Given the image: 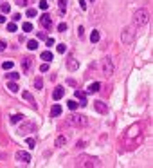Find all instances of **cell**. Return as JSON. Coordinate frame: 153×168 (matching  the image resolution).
I'll return each instance as SVG.
<instances>
[{
    "label": "cell",
    "instance_id": "obj_33",
    "mask_svg": "<svg viewBox=\"0 0 153 168\" xmlns=\"http://www.w3.org/2000/svg\"><path fill=\"white\" fill-rule=\"evenodd\" d=\"M7 31H9V33H15V31H16V24H15V22L7 24Z\"/></svg>",
    "mask_w": 153,
    "mask_h": 168
},
{
    "label": "cell",
    "instance_id": "obj_8",
    "mask_svg": "<svg viewBox=\"0 0 153 168\" xmlns=\"http://www.w3.org/2000/svg\"><path fill=\"white\" fill-rule=\"evenodd\" d=\"M31 67H32V58L31 56H24L22 58V71L24 72H29Z\"/></svg>",
    "mask_w": 153,
    "mask_h": 168
},
{
    "label": "cell",
    "instance_id": "obj_25",
    "mask_svg": "<svg viewBox=\"0 0 153 168\" xmlns=\"http://www.w3.org/2000/svg\"><path fill=\"white\" fill-rule=\"evenodd\" d=\"M36 47H38V42H36V40H29V42H27V49H29V51H34Z\"/></svg>",
    "mask_w": 153,
    "mask_h": 168
},
{
    "label": "cell",
    "instance_id": "obj_12",
    "mask_svg": "<svg viewBox=\"0 0 153 168\" xmlns=\"http://www.w3.org/2000/svg\"><path fill=\"white\" fill-rule=\"evenodd\" d=\"M67 67H69V71H78L79 69V62L76 58H69L67 60Z\"/></svg>",
    "mask_w": 153,
    "mask_h": 168
},
{
    "label": "cell",
    "instance_id": "obj_19",
    "mask_svg": "<svg viewBox=\"0 0 153 168\" xmlns=\"http://www.w3.org/2000/svg\"><path fill=\"white\" fill-rule=\"evenodd\" d=\"M58 5H59V16H63L65 9H67V0H58Z\"/></svg>",
    "mask_w": 153,
    "mask_h": 168
},
{
    "label": "cell",
    "instance_id": "obj_13",
    "mask_svg": "<svg viewBox=\"0 0 153 168\" xmlns=\"http://www.w3.org/2000/svg\"><path fill=\"white\" fill-rule=\"evenodd\" d=\"M63 94H65V89H63V87H56L54 92H52V98H54V101L61 99V98H63Z\"/></svg>",
    "mask_w": 153,
    "mask_h": 168
},
{
    "label": "cell",
    "instance_id": "obj_35",
    "mask_svg": "<svg viewBox=\"0 0 153 168\" xmlns=\"http://www.w3.org/2000/svg\"><path fill=\"white\" fill-rule=\"evenodd\" d=\"M67 51V45L65 44H58V52H65Z\"/></svg>",
    "mask_w": 153,
    "mask_h": 168
},
{
    "label": "cell",
    "instance_id": "obj_6",
    "mask_svg": "<svg viewBox=\"0 0 153 168\" xmlns=\"http://www.w3.org/2000/svg\"><path fill=\"white\" fill-rule=\"evenodd\" d=\"M32 130H36V123H34V121H24L22 125H20V129H18V134L27 136V134L32 132Z\"/></svg>",
    "mask_w": 153,
    "mask_h": 168
},
{
    "label": "cell",
    "instance_id": "obj_16",
    "mask_svg": "<svg viewBox=\"0 0 153 168\" xmlns=\"http://www.w3.org/2000/svg\"><path fill=\"white\" fill-rule=\"evenodd\" d=\"M61 110H63V109H61V105H58V103H56V105H52V107H51V116H52V118H56V116H59V114H61Z\"/></svg>",
    "mask_w": 153,
    "mask_h": 168
},
{
    "label": "cell",
    "instance_id": "obj_47",
    "mask_svg": "<svg viewBox=\"0 0 153 168\" xmlns=\"http://www.w3.org/2000/svg\"><path fill=\"white\" fill-rule=\"evenodd\" d=\"M92 2H94V0H92Z\"/></svg>",
    "mask_w": 153,
    "mask_h": 168
},
{
    "label": "cell",
    "instance_id": "obj_27",
    "mask_svg": "<svg viewBox=\"0 0 153 168\" xmlns=\"http://www.w3.org/2000/svg\"><path fill=\"white\" fill-rule=\"evenodd\" d=\"M38 7L45 11V9H47V7H49V2H47V0H40V2H38Z\"/></svg>",
    "mask_w": 153,
    "mask_h": 168
},
{
    "label": "cell",
    "instance_id": "obj_41",
    "mask_svg": "<svg viewBox=\"0 0 153 168\" xmlns=\"http://www.w3.org/2000/svg\"><path fill=\"white\" fill-rule=\"evenodd\" d=\"M5 47H7V44H5V42H0V52L5 51Z\"/></svg>",
    "mask_w": 153,
    "mask_h": 168
},
{
    "label": "cell",
    "instance_id": "obj_38",
    "mask_svg": "<svg viewBox=\"0 0 153 168\" xmlns=\"http://www.w3.org/2000/svg\"><path fill=\"white\" fill-rule=\"evenodd\" d=\"M58 31H59V33L67 31V24H59V25H58Z\"/></svg>",
    "mask_w": 153,
    "mask_h": 168
},
{
    "label": "cell",
    "instance_id": "obj_22",
    "mask_svg": "<svg viewBox=\"0 0 153 168\" xmlns=\"http://www.w3.org/2000/svg\"><path fill=\"white\" fill-rule=\"evenodd\" d=\"M7 78H9V82H16V80L20 78V72H7Z\"/></svg>",
    "mask_w": 153,
    "mask_h": 168
},
{
    "label": "cell",
    "instance_id": "obj_23",
    "mask_svg": "<svg viewBox=\"0 0 153 168\" xmlns=\"http://www.w3.org/2000/svg\"><path fill=\"white\" fill-rule=\"evenodd\" d=\"M20 121H22V114H13V116H11V123L13 125H16Z\"/></svg>",
    "mask_w": 153,
    "mask_h": 168
},
{
    "label": "cell",
    "instance_id": "obj_2",
    "mask_svg": "<svg viewBox=\"0 0 153 168\" xmlns=\"http://www.w3.org/2000/svg\"><path fill=\"white\" fill-rule=\"evenodd\" d=\"M148 22H150V11L148 9L141 7V9H137L133 13V24L137 27H142V25H146Z\"/></svg>",
    "mask_w": 153,
    "mask_h": 168
},
{
    "label": "cell",
    "instance_id": "obj_30",
    "mask_svg": "<svg viewBox=\"0 0 153 168\" xmlns=\"http://www.w3.org/2000/svg\"><path fill=\"white\" fill-rule=\"evenodd\" d=\"M13 65H15L13 62H4V63H2V69H4V71H11Z\"/></svg>",
    "mask_w": 153,
    "mask_h": 168
},
{
    "label": "cell",
    "instance_id": "obj_20",
    "mask_svg": "<svg viewBox=\"0 0 153 168\" xmlns=\"http://www.w3.org/2000/svg\"><path fill=\"white\" fill-rule=\"evenodd\" d=\"M99 38H101L99 31H97V29H94V31H92V35H90V42H92V44H97V42H99Z\"/></svg>",
    "mask_w": 153,
    "mask_h": 168
},
{
    "label": "cell",
    "instance_id": "obj_24",
    "mask_svg": "<svg viewBox=\"0 0 153 168\" xmlns=\"http://www.w3.org/2000/svg\"><path fill=\"white\" fill-rule=\"evenodd\" d=\"M7 89H9L11 92H18V85H16V82H7Z\"/></svg>",
    "mask_w": 153,
    "mask_h": 168
},
{
    "label": "cell",
    "instance_id": "obj_5",
    "mask_svg": "<svg viewBox=\"0 0 153 168\" xmlns=\"http://www.w3.org/2000/svg\"><path fill=\"white\" fill-rule=\"evenodd\" d=\"M101 67H103V74H104L106 78L114 74V62H112V58H110V56L103 58V63H101Z\"/></svg>",
    "mask_w": 153,
    "mask_h": 168
},
{
    "label": "cell",
    "instance_id": "obj_14",
    "mask_svg": "<svg viewBox=\"0 0 153 168\" xmlns=\"http://www.w3.org/2000/svg\"><path fill=\"white\" fill-rule=\"evenodd\" d=\"M76 98L79 99L81 107H85V105H86V92H85V90H76Z\"/></svg>",
    "mask_w": 153,
    "mask_h": 168
},
{
    "label": "cell",
    "instance_id": "obj_46",
    "mask_svg": "<svg viewBox=\"0 0 153 168\" xmlns=\"http://www.w3.org/2000/svg\"><path fill=\"white\" fill-rule=\"evenodd\" d=\"M0 159H5V154H2V152H0Z\"/></svg>",
    "mask_w": 153,
    "mask_h": 168
},
{
    "label": "cell",
    "instance_id": "obj_9",
    "mask_svg": "<svg viewBox=\"0 0 153 168\" xmlns=\"http://www.w3.org/2000/svg\"><path fill=\"white\" fill-rule=\"evenodd\" d=\"M94 109L99 114H108V105H106L104 101H94Z\"/></svg>",
    "mask_w": 153,
    "mask_h": 168
},
{
    "label": "cell",
    "instance_id": "obj_15",
    "mask_svg": "<svg viewBox=\"0 0 153 168\" xmlns=\"http://www.w3.org/2000/svg\"><path fill=\"white\" fill-rule=\"evenodd\" d=\"M101 90V83L99 82H94V83H90L88 85V89H86V92H90V94H94V92H99Z\"/></svg>",
    "mask_w": 153,
    "mask_h": 168
},
{
    "label": "cell",
    "instance_id": "obj_32",
    "mask_svg": "<svg viewBox=\"0 0 153 168\" xmlns=\"http://www.w3.org/2000/svg\"><path fill=\"white\" fill-rule=\"evenodd\" d=\"M0 9H2V13H9L11 11V5L9 4H0Z\"/></svg>",
    "mask_w": 153,
    "mask_h": 168
},
{
    "label": "cell",
    "instance_id": "obj_3",
    "mask_svg": "<svg viewBox=\"0 0 153 168\" xmlns=\"http://www.w3.org/2000/svg\"><path fill=\"white\" fill-rule=\"evenodd\" d=\"M137 136H142V125L141 123H137V125H131L128 130H126L124 134V139H133Z\"/></svg>",
    "mask_w": 153,
    "mask_h": 168
},
{
    "label": "cell",
    "instance_id": "obj_31",
    "mask_svg": "<svg viewBox=\"0 0 153 168\" xmlns=\"http://www.w3.org/2000/svg\"><path fill=\"white\" fill-rule=\"evenodd\" d=\"M25 143H27L29 148H34V146H36V141L32 139V137H27V139H25Z\"/></svg>",
    "mask_w": 153,
    "mask_h": 168
},
{
    "label": "cell",
    "instance_id": "obj_37",
    "mask_svg": "<svg viewBox=\"0 0 153 168\" xmlns=\"http://www.w3.org/2000/svg\"><path fill=\"white\" fill-rule=\"evenodd\" d=\"M16 4H18V5H22V7H25V5L29 4V0H16Z\"/></svg>",
    "mask_w": 153,
    "mask_h": 168
},
{
    "label": "cell",
    "instance_id": "obj_44",
    "mask_svg": "<svg viewBox=\"0 0 153 168\" xmlns=\"http://www.w3.org/2000/svg\"><path fill=\"white\" fill-rule=\"evenodd\" d=\"M38 38L40 40H45V38H47V35H45V33H38Z\"/></svg>",
    "mask_w": 153,
    "mask_h": 168
},
{
    "label": "cell",
    "instance_id": "obj_45",
    "mask_svg": "<svg viewBox=\"0 0 153 168\" xmlns=\"http://www.w3.org/2000/svg\"><path fill=\"white\" fill-rule=\"evenodd\" d=\"M4 22H5V16H4V15H0V24H4Z\"/></svg>",
    "mask_w": 153,
    "mask_h": 168
},
{
    "label": "cell",
    "instance_id": "obj_34",
    "mask_svg": "<svg viewBox=\"0 0 153 168\" xmlns=\"http://www.w3.org/2000/svg\"><path fill=\"white\" fill-rule=\"evenodd\" d=\"M54 44H56V42H54V38H45V45H47V47H52Z\"/></svg>",
    "mask_w": 153,
    "mask_h": 168
},
{
    "label": "cell",
    "instance_id": "obj_11",
    "mask_svg": "<svg viewBox=\"0 0 153 168\" xmlns=\"http://www.w3.org/2000/svg\"><path fill=\"white\" fill-rule=\"evenodd\" d=\"M40 24H42L45 29H51V25H52V18H51V15H42V18H40Z\"/></svg>",
    "mask_w": 153,
    "mask_h": 168
},
{
    "label": "cell",
    "instance_id": "obj_17",
    "mask_svg": "<svg viewBox=\"0 0 153 168\" xmlns=\"http://www.w3.org/2000/svg\"><path fill=\"white\" fill-rule=\"evenodd\" d=\"M22 98L25 99V101H29L31 105H34V98H32V94L29 90H22Z\"/></svg>",
    "mask_w": 153,
    "mask_h": 168
},
{
    "label": "cell",
    "instance_id": "obj_1",
    "mask_svg": "<svg viewBox=\"0 0 153 168\" xmlns=\"http://www.w3.org/2000/svg\"><path fill=\"white\" fill-rule=\"evenodd\" d=\"M76 168H99V159L94 156H79L76 159Z\"/></svg>",
    "mask_w": 153,
    "mask_h": 168
},
{
    "label": "cell",
    "instance_id": "obj_10",
    "mask_svg": "<svg viewBox=\"0 0 153 168\" xmlns=\"http://www.w3.org/2000/svg\"><path fill=\"white\" fill-rule=\"evenodd\" d=\"M16 159L18 161H24V163H29V161H31V154L25 152V150H18L16 152Z\"/></svg>",
    "mask_w": 153,
    "mask_h": 168
},
{
    "label": "cell",
    "instance_id": "obj_18",
    "mask_svg": "<svg viewBox=\"0 0 153 168\" xmlns=\"http://www.w3.org/2000/svg\"><path fill=\"white\" fill-rule=\"evenodd\" d=\"M54 145L61 148V146L67 145V137H65V136H58V137H56V141H54Z\"/></svg>",
    "mask_w": 153,
    "mask_h": 168
},
{
    "label": "cell",
    "instance_id": "obj_43",
    "mask_svg": "<svg viewBox=\"0 0 153 168\" xmlns=\"http://www.w3.org/2000/svg\"><path fill=\"white\" fill-rule=\"evenodd\" d=\"M83 33H85V29L81 27V25H79V27H78V35H79V36H83Z\"/></svg>",
    "mask_w": 153,
    "mask_h": 168
},
{
    "label": "cell",
    "instance_id": "obj_29",
    "mask_svg": "<svg viewBox=\"0 0 153 168\" xmlns=\"http://www.w3.org/2000/svg\"><path fill=\"white\" fill-rule=\"evenodd\" d=\"M22 29H24L25 33H31V31H32V24H31V22H25V24L22 25Z\"/></svg>",
    "mask_w": 153,
    "mask_h": 168
},
{
    "label": "cell",
    "instance_id": "obj_28",
    "mask_svg": "<svg viewBox=\"0 0 153 168\" xmlns=\"http://www.w3.org/2000/svg\"><path fill=\"white\" fill-rule=\"evenodd\" d=\"M67 107L70 110H76L78 109V101H74V99H70V101H67Z\"/></svg>",
    "mask_w": 153,
    "mask_h": 168
},
{
    "label": "cell",
    "instance_id": "obj_42",
    "mask_svg": "<svg viewBox=\"0 0 153 168\" xmlns=\"http://www.w3.org/2000/svg\"><path fill=\"white\" fill-rule=\"evenodd\" d=\"M20 18H22V16H20V15H18V13H15V15H13V22H18V20H20Z\"/></svg>",
    "mask_w": 153,
    "mask_h": 168
},
{
    "label": "cell",
    "instance_id": "obj_40",
    "mask_svg": "<svg viewBox=\"0 0 153 168\" xmlns=\"http://www.w3.org/2000/svg\"><path fill=\"white\" fill-rule=\"evenodd\" d=\"M79 7H81L83 11L86 9V2H85V0H79Z\"/></svg>",
    "mask_w": 153,
    "mask_h": 168
},
{
    "label": "cell",
    "instance_id": "obj_7",
    "mask_svg": "<svg viewBox=\"0 0 153 168\" xmlns=\"http://www.w3.org/2000/svg\"><path fill=\"white\" fill-rule=\"evenodd\" d=\"M121 38H123V44H131V42H133V38H135L133 29H131V27H124Z\"/></svg>",
    "mask_w": 153,
    "mask_h": 168
},
{
    "label": "cell",
    "instance_id": "obj_21",
    "mask_svg": "<svg viewBox=\"0 0 153 168\" xmlns=\"http://www.w3.org/2000/svg\"><path fill=\"white\" fill-rule=\"evenodd\" d=\"M52 58H54V56H52L51 51H43L42 52V60H43V62H52Z\"/></svg>",
    "mask_w": 153,
    "mask_h": 168
},
{
    "label": "cell",
    "instance_id": "obj_39",
    "mask_svg": "<svg viewBox=\"0 0 153 168\" xmlns=\"http://www.w3.org/2000/svg\"><path fill=\"white\" fill-rule=\"evenodd\" d=\"M40 71H42V72H47V71H49V65H47V63H43L42 67H40Z\"/></svg>",
    "mask_w": 153,
    "mask_h": 168
},
{
    "label": "cell",
    "instance_id": "obj_36",
    "mask_svg": "<svg viewBox=\"0 0 153 168\" xmlns=\"http://www.w3.org/2000/svg\"><path fill=\"white\" fill-rule=\"evenodd\" d=\"M27 16L29 18H34L36 16V9H27Z\"/></svg>",
    "mask_w": 153,
    "mask_h": 168
},
{
    "label": "cell",
    "instance_id": "obj_4",
    "mask_svg": "<svg viewBox=\"0 0 153 168\" xmlns=\"http://www.w3.org/2000/svg\"><path fill=\"white\" fill-rule=\"evenodd\" d=\"M86 123H88V119H86V116H69V119H67V125H74V127H86Z\"/></svg>",
    "mask_w": 153,
    "mask_h": 168
},
{
    "label": "cell",
    "instance_id": "obj_26",
    "mask_svg": "<svg viewBox=\"0 0 153 168\" xmlns=\"http://www.w3.org/2000/svg\"><path fill=\"white\" fill-rule=\"evenodd\" d=\"M34 87H36L38 90L43 89V80H42V78H36V80H34Z\"/></svg>",
    "mask_w": 153,
    "mask_h": 168
}]
</instances>
